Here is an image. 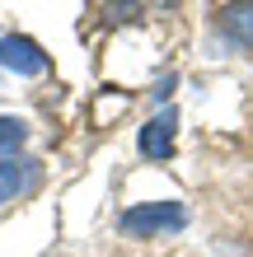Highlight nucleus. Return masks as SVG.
<instances>
[{"label": "nucleus", "mask_w": 253, "mask_h": 257, "mask_svg": "<svg viewBox=\"0 0 253 257\" xmlns=\"http://www.w3.org/2000/svg\"><path fill=\"white\" fill-rule=\"evenodd\" d=\"M38 187V164L33 159H19V155H0V206L5 201H19L24 192Z\"/></svg>", "instance_id": "obj_3"}, {"label": "nucleus", "mask_w": 253, "mask_h": 257, "mask_svg": "<svg viewBox=\"0 0 253 257\" xmlns=\"http://www.w3.org/2000/svg\"><path fill=\"white\" fill-rule=\"evenodd\" d=\"M188 224V210L178 201H141L122 215V234L131 238H155V234H174Z\"/></svg>", "instance_id": "obj_1"}, {"label": "nucleus", "mask_w": 253, "mask_h": 257, "mask_svg": "<svg viewBox=\"0 0 253 257\" xmlns=\"http://www.w3.org/2000/svg\"><path fill=\"white\" fill-rule=\"evenodd\" d=\"M225 28H230L234 42L253 47V0H234V5L225 10Z\"/></svg>", "instance_id": "obj_5"}, {"label": "nucleus", "mask_w": 253, "mask_h": 257, "mask_svg": "<svg viewBox=\"0 0 253 257\" xmlns=\"http://www.w3.org/2000/svg\"><path fill=\"white\" fill-rule=\"evenodd\" d=\"M0 66L33 80V75H47V52H42L33 38H24V33H5L0 38Z\"/></svg>", "instance_id": "obj_2"}, {"label": "nucleus", "mask_w": 253, "mask_h": 257, "mask_svg": "<svg viewBox=\"0 0 253 257\" xmlns=\"http://www.w3.org/2000/svg\"><path fill=\"white\" fill-rule=\"evenodd\" d=\"M174 141H178V112L174 108H164L159 117H150V122L141 126V155L145 159H169Z\"/></svg>", "instance_id": "obj_4"}, {"label": "nucleus", "mask_w": 253, "mask_h": 257, "mask_svg": "<svg viewBox=\"0 0 253 257\" xmlns=\"http://www.w3.org/2000/svg\"><path fill=\"white\" fill-rule=\"evenodd\" d=\"M24 136H28V126L19 122V117H0V150L24 145Z\"/></svg>", "instance_id": "obj_6"}]
</instances>
